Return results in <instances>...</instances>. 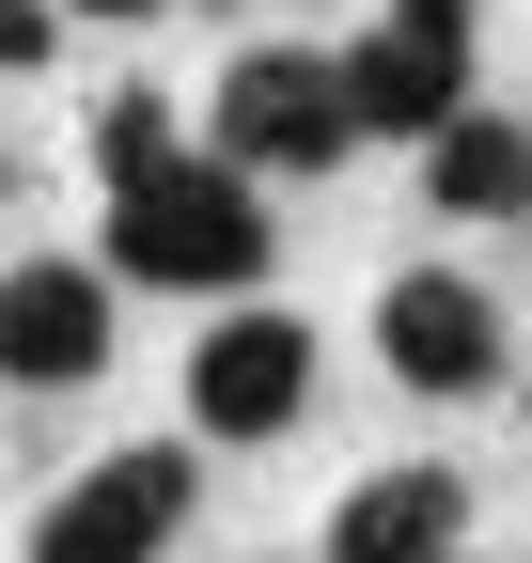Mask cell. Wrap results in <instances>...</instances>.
Listing matches in <instances>:
<instances>
[{"label": "cell", "mask_w": 532, "mask_h": 563, "mask_svg": "<svg viewBox=\"0 0 532 563\" xmlns=\"http://www.w3.org/2000/svg\"><path fill=\"white\" fill-rule=\"evenodd\" d=\"M376 361L408 376L423 407H470V391H501V376H517V329H501V298H486V282L408 266V282L376 298Z\"/></svg>", "instance_id": "5"}, {"label": "cell", "mask_w": 532, "mask_h": 563, "mask_svg": "<svg viewBox=\"0 0 532 563\" xmlns=\"http://www.w3.org/2000/svg\"><path fill=\"white\" fill-rule=\"evenodd\" d=\"M423 563H470V548H423Z\"/></svg>", "instance_id": "14"}, {"label": "cell", "mask_w": 532, "mask_h": 563, "mask_svg": "<svg viewBox=\"0 0 532 563\" xmlns=\"http://www.w3.org/2000/svg\"><path fill=\"white\" fill-rule=\"evenodd\" d=\"M345 95H361V141H439L454 110H470V32L376 16V32L345 47Z\"/></svg>", "instance_id": "7"}, {"label": "cell", "mask_w": 532, "mask_h": 563, "mask_svg": "<svg viewBox=\"0 0 532 563\" xmlns=\"http://www.w3.org/2000/svg\"><path fill=\"white\" fill-rule=\"evenodd\" d=\"M188 501H204V454H188V439H125V454H95L32 517V563H173Z\"/></svg>", "instance_id": "3"}, {"label": "cell", "mask_w": 532, "mask_h": 563, "mask_svg": "<svg viewBox=\"0 0 532 563\" xmlns=\"http://www.w3.org/2000/svg\"><path fill=\"white\" fill-rule=\"evenodd\" d=\"M79 16H157V0H79Z\"/></svg>", "instance_id": "13"}, {"label": "cell", "mask_w": 532, "mask_h": 563, "mask_svg": "<svg viewBox=\"0 0 532 563\" xmlns=\"http://www.w3.org/2000/svg\"><path fill=\"white\" fill-rule=\"evenodd\" d=\"M79 376H110V266L79 251L0 266V391H79Z\"/></svg>", "instance_id": "6"}, {"label": "cell", "mask_w": 532, "mask_h": 563, "mask_svg": "<svg viewBox=\"0 0 532 563\" xmlns=\"http://www.w3.org/2000/svg\"><path fill=\"white\" fill-rule=\"evenodd\" d=\"M298 407H313V329L266 298H220L188 344V439H282Z\"/></svg>", "instance_id": "4"}, {"label": "cell", "mask_w": 532, "mask_h": 563, "mask_svg": "<svg viewBox=\"0 0 532 563\" xmlns=\"http://www.w3.org/2000/svg\"><path fill=\"white\" fill-rule=\"evenodd\" d=\"M47 63V0H0V79H32Z\"/></svg>", "instance_id": "11"}, {"label": "cell", "mask_w": 532, "mask_h": 563, "mask_svg": "<svg viewBox=\"0 0 532 563\" xmlns=\"http://www.w3.org/2000/svg\"><path fill=\"white\" fill-rule=\"evenodd\" d=\"M423 548H470V485H454L439 454L423 470H376L329 501V563H423Z\"/></svg>", "instance_id": "8"}, {"label": "cell", "mask_w": 532, "mask_h": 563, "mask_svg": "<svg viewBox=\"0 0 532 563\" xmlns=\"http://www.w3.org/2000/svg\"><path fill=\"white\" fill-rule=\"evenodd\" d=\"M391 16H408V32H470L486 0H391Z\"/></svg>", "instance_id": "12"}, {"label": "cell", "mask_w": 532, "mask_h": 563, "mask_svg": "<svg viewBox=\"0 0 532 563\" xmlns=\"http://www.w3.org/2000/svg\"><path fill=\"white\" fill-rule=\"evenodd\" d=\"M110 282H142V298H251L266 282V203L220 141L204 157L157 141V157L110 173Z\"/></svg>", "instance_id": "1"}, {"label": "cell", "mask_w": 532, "mask_h": 563, "mask_svg": "<svg viewBox=\"0 0 532 563\" xmlns=\"http://www.w3.org/2000/svg\"><path fill=\"white\" fill-rule=\"evenodd\" d=\"M204 141H220L235 173H329V157L361 141V95H345V63H329V47H235Z\"/></svg>", "instance_id": "2"}, {"label": "cell", "mask_w": 532, "mask_h": 563, "mask_svg": "<svg viewBox=\"0 0 532 563\" xmlns=\"http://www.w3.org/2000/svg\"><path fill=\"white\" fill-rule=\"evenodd\" d=\"M423 203L439 220H532V125L517 110H454L423 141Z\"/></svg>", "instance_id": "9"}, {"label": "cell", "mask_w": 532, "mask_h": 563, "mask_svg": "<svg viewBox=\"0 0 532 563\" xmlns=\"http://www.w3.org/2000/svg\"><path fill=\"white\" fill-rule=\"evenodd\" d=\"M157 141H173V110H157V95H110V125H95V173H125V157H157Z\"/></svg>", "instance_id": "10"}]
</instances>
